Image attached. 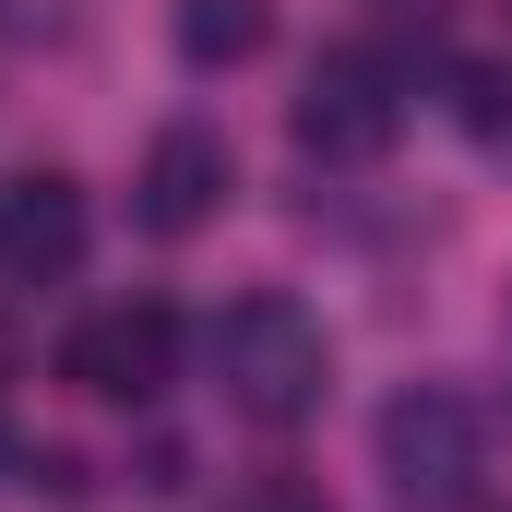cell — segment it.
Masks as SVG:
<instances>
[{
  "mask_svg": "<svg viewBox=\"0 0 512 512\" xmlns=\"http://www.w3.org/2000/svg\"><path fill=\"white\" fill-rule=\"evenodd\" d=\"M203 346H215L227 405H239V417H262V429H298V417H322V393H334V334H322V310H298L286 286L227 298Z\"/></svg>",
  "mask_w": 512,
  "mask_h": 512,
  "instance_id": "cell-1",
  "label": "cell"
},
{
  "mask_svg": "<svg viewBox=\"0 0 512 512\" xmlns=\"http://www.w3.org/2000/svg\"><path fill=\"white\" fill-rule=\"evenodd\" d=\"M382 477L417 512H465L477 477H489V429H477V405H465L453 382H405L382 405Z\"/></svg>",
  "mask_w": 512,
  "mask_h": 512,
  "instance_id": "cell-2",
  "label": "cell"
},
{
  "mask_svg": "<svg viewBox=\"0 0 512 512\" xmlns=\"http://www.w3.org/2000/svg\"><path fill=\"white\" fill-rule=\"evenodd\" d=\"M167 370H179V310L167 298H108L60 334V382L96 393V405H155Z\"/></svg>",
  "mask_w": 512,
  "mask_h": 512,
  "instance_id": "cell-3",
  "label": "cell"
},
{
  "mask_svg": "<svg viewBox=\"0 0 512 512\" xmlns=\"http://www.w3.org/2000/svg\"><path fill=\"white\" fill-rule=\"evenodd\" d=\"M393 131H405L393 60L382 48H322L310 84H298V143H310L322 167H370V155H393Z\"/></svg>",
  "mask_w": 512,
  "mask_h": 512,
  "instance_id": "cell-4",
  "label": "cell"
},
{
  "mask_svg": "<svg viewBox=\"0 0 512 512\" xmlns=\"http://www.w3.org/2000/svg\"><path fill=\"white\" fill-rule=\"evenodd\" d=\"M227 191H239L227 131L167 120V131H155V155H143V179H131V215H143L155 239H191V227H215V215H227Z\"/></svg>",
  "mask_w": 512,
  "mask_h": 512,
  "instance_id": "cell-5",
  "label": "cell"
},
{
  "mask_svg": "<svg viewBox=\"0 0 512 512\" xmlns=\"http://www.w3.org/2000/svg\"><path fill=\"white\" fill-rule=\"evenodd\" d=\"M84 262V191L60 167L0 179V286H60Z\"/></svg>",
  "mask_w": 512,
  "mask_h": 512,
  "instance_id": "cell-6",
  "label": "cell"
},
{
  "mask_svg": "<svg viewBox=\"0 0 512 512\" xmlns=\"http://www.w3.org/2000/svg\"><path fill=\"white\" fill-rule=\"evenodd\" d=\"M262 36H274V0H179V60L191 72H239V60H262Z\"/></svg>",
  "mask_w": 512,
  "mask_h": 512,
  "instance_id": "cell-7",
  "label": "cell"
}]
</instances>
